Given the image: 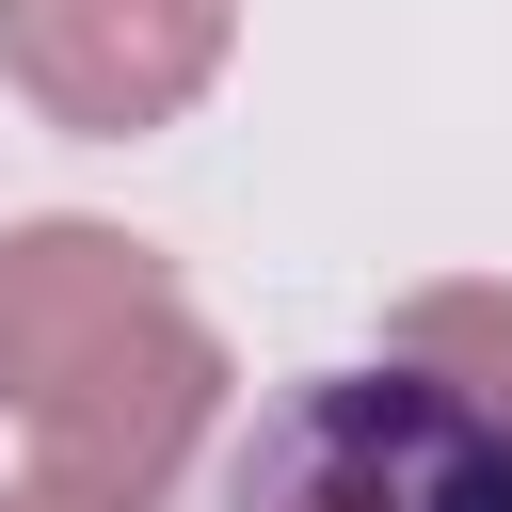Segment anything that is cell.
<instances>
[{"label": "cell", "mask_w": 512, "mask_h": 512, "mask_svg": "<svg viewBox=\"0 0 512 512\" xmlns=\"http://www.w3.org/2000/svg\"><path fill=\"white\" fill-rule=\"evenodd\" d=\"M384 352H432V368L512 384V288H416V304L384 320Z\"/></svg>", "instance_id": "277c9868"}, {"label": "cell", "mask_w": 512, "mask_h": 512, "mask_svg": "<svg viewBox=\"0 0 512 512\" xmlns=\"http://www.w3.org/2000/svg\"><path fill=\"white\" fill-rule=\"evenodd\" d=\"M224 512H512V384L432 352L304 368L224 448Z\"/></svg>", "instance_id": "7a4b0ae2"}, {"label": "cell", "mask_w": 512, "mask_h": 512, "mask_svg": "<svg viewBox=\"0 0 512 512\" xmlns=\"http://www.w3.org/2000/svg\"><path fill=\"white\" fill-rule=\"evenodd\" d=\"M0 512H144V496H96V480H64V464H48V480H16Z\"/></svg>", "instance_id": "5b68a950"}, {"label": "cell", "mask_w": 512, "mask_h": 512, "mask_svg": "<svg viewBox=\"0 0 512 512\" xmlns=\"http://www.w3.org/2000/svg\"><path fill=\"white\" fill-rule=\"evenodd\" d=\"M240 48V0H0V64L48 128L80 144H144L176 128Z\"/></svg>", "instance_id": "3957f363"}, {"label": "cell", "mask_w": 512, "mask_h": 512, "mask_svg": "<svg viewBox=\"0 0 512 512\" xmlns=\"http://www.w3.org/2000/svg\"><path fill=\"white\" fill-rule=\"evenodd\" d=\"M0 416L96 496H160L224 416V336L128 224H16L0 240Z\"/></svg>", "instance_id": "6da1fadb"}]
</instances>
